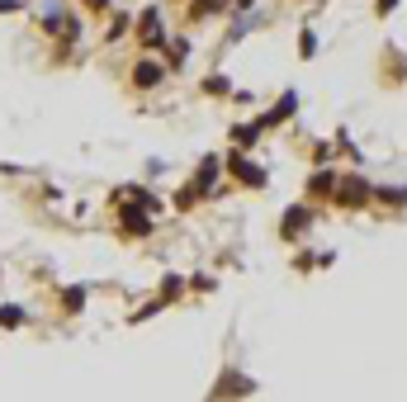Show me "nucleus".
Masks as SVG:
<instances>
[{"mask_svg": "<svg viewBox=\"0 0 407 402\" xmlns=\"http://www.w3.org/2000/svg\"><path fill=\"white\" fill-rule=\"evenodd\" d=\"M133 76H138L142 90H152V85H161V66H157V62H142L138 71H133Z\"/></svg>", "mask_w": 407, "mask_h": 402, "instance_id": "39448f33", "label": "nucleus"}, {"mask_svg": "<svg viewBox=\"0 0 407 402\" xmlns=\"http://www.w3.org/2000/svg\"><path fill=\"white\" fill-rule=\"evenodd\" d=\"M0 322H5V326H19V322H24V312H19V308H5V312H0Z\"/></svg>", "mask_w": 407, "mask_h": 402, "instance_id": "1a4fd4ad", "label": "nucleus"}, {"mask_svg": "<svg viewBox=\"0 0 407 402\" xmlns=\"http://www.w3.org/2000/svg\"><path fill=\"white\" fill-rule=\"evenodd\" d=\"M336 199H341L346 208H355V203L370 199V185H365V180H346V194H336Z\"/></svg>", "mask_w": 407, "mask_h": 402, "instance_id": "f03ea898", "label": "nucleus"}, {"mask_svg": "<svg viewBox=\"0 0 407 402\" xmlns=\"http://www.w3.org/2000/svg\"><path fill=\"white\" fill-rule=\"evenodd\" d=\"M384 199L389 203H407V189H384Z\"/></svg>", "mask_w": 407, "mask_h": 402, "instance_id": "9d476101", "label": "nucleus"}, {"mask_svg": "<svg viewBox=\"0 0 407 402\" xmlns=\"http://www.w3.org/2000/svg\"><path fill=\"white\" fill-rule=\"evenodd\" d=\"M232 170H237V180H247V185H266V170L242 161V156H232Z\"/></svg>", "mask_w": 407, "mask_h": 402, "instance_id": "f257e3e1", "label": "nucleus"}, {"mask_svg": "<svg viewBox=\"0 0 407 402\" xmlns=\"http://www.w3.org/2000/svg\"><path fill=\"white\" fill-rule=\"evenodd\" d=\"M142 43H147V47H157V43H161V24H157V10H147V15H142Z\"/></svg>", "mask_w": 407, "mask_h": 402, "instance_id": "20e7f679", "label": "nucleus"}, {"mask_svg": "<svg viewBox=\"0 0 407 402\" xmlns=\"http://www.w3.org/2000/svg\"><path fill=\"white\" fill-rule=\"evenodd\" d=\"M393 5H398V0H379V15H389Z\"/></svg>", "mask_w": 407, "mask_h": 402, "instance_id": "9b49d317", "label": "nucleus"}, {"mask_svg": "<svg viewBox=\"0 0 407 402\" xmlns=\"http://www.w3.org/2000/svg\"><path fill=\"white\" fill-rule=\"evenodd\" d=\"M308 189H313L317 199H322V194H336V175H331V170H327V175H313V185H308Z\"/></svg>", "mask_w": 407, "mask_h": 402, "instance_id": "423d86ee", "label": "nucleus"}, {"mask_svg": "<svg viewBox=\"0 0 407 402\" xmlns=\"http://www.w3.org/2000/svg\"><path fill=\"white\" fill-rule=\"evenodd\" d=\"M213 180H218V156H208V161L199 166V180H194V194H208V185H213Z\"/></svg>", "mask_w": 407, "mask_h": 402, "instance_id": "7ed1b4c3", "label": "nucleus"}, {"mask_svg": "<svg viewBox=\"0 0 407 402\" xmlns=\"http://www.w3.org/2000/svg\"><path fill=\"white\" fill-rule=\"evenodd\" d=\"M124 227H128V232H152L147 213H124Z\"/></svg>", "mask_w": 407, "mask_h": 402, "instance_id": "6e6552de", "label": "nucleus"}, {"mask_svg": "<svg viewBox=\"0 0 407 402\" xmlns=\"http://www.w3.org/2000/svg\"><path fill=\"white\" fill-rule=\"evenodd\" d=\"M303 223H308V208H289L284 213V232H303Z\"/></svg>", "mask_w": 407, "mask_h": 402, "instance_id": "0eeeda50", "label": "nucleus"}, {"mask_svg": "<svg viewBox=\"0 0 407 402\" xmlns=\"http://www.w3.org/2000/svg\"><path fill=\"white\" fill-rule=\"evenodd\" d=\"M85 5H90V10H105V5H110V0H85Z\"/></svg>", "mask_w": 407, "mask_h": 402, "instance_id": "f8f14e48", "label": "nucleus"}]
</instances>
